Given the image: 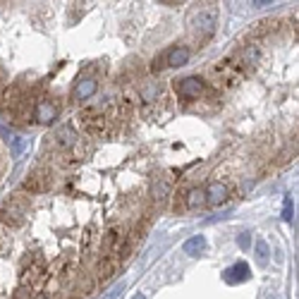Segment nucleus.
<instances>
[{
    "label": "nucleus",
    "instance_id": "nucleus-6",
    "mask_svg": "<svg viewBox=\"0 0 299 299\" xmlns=\"http://www.w3.org/2000/svg\"><path fill=\"white\" fill-rule=\"evenodd\" d=\"M201 91H203V82L199 77H187V79L177 82V94H180V98H196Z\"/></svg>",
    "mask_w": 299,
    "mask_h": 299
},
{
    "label": "nucleus",
    "instance_id": "nucleus-14",
    "mask_svg": "<svg viewBox=\"0 0 299 299\" xmlns=\"http://www.w3.org/2000/svg\"><path fill=\"white\" fill-rule=\"evenodd\" d=\"M55 139H58V144H60V146L70 149V146H75L77 134H75V129L70 127V125H65V127H60L58 132H55Z\"/></svg>",
    "mask_w": 299,
    "mask_h": 299
},
{
    "label": "nucleus",
    "instance_id": "nucleus-23",
    "mask_svg": "<svg viewBox=\"0 0 299 299\" xmlns=\"http://www.w3.org/2000/svg\"><path fill=\"white\" fill-rule=\"evenodd\" d=\"M132 299H146V297H144V294H134V297H132Z\"/></svg>",
    "mask_w": 299,
    "mask_h": 299
},
{
    "label": "nucleus",
    "instance_id": "nucleus-10",
    "mask_svg": "<svg viewBox=\"0 0 299 299\" xmlns=\"http://www.w3.org/2000/svg\"><path fill=\"white\" fill-rule=\"evenodd\" d=\"M189 48L187 46H177V48H170L168 53H165V65L168 67H182V65L189 63Z\"/></svg>",
    "mask_w": 299,
    "mask_h": 299
},
{
    "label": "nucleus",
    "instance_id": "nucleus-2",
    "mask_svg": "<svg viewBox=\"0 0 299 299\" xmlns=\"http://www.w3.org/2000/svg\"><path fill=\"white\" fill-rule=\"evenodd\" d=\"M194 34H196V39H199V43H206L211 36H213V32H215V24H218V20H215V12H211V10H203V12H199L196 17H194Z\"/></svg>",
    "mask_w": 299,
    "mask_h": 299
},
{
    "label": "nucleus",
    "instance_id": "nucleus-16",
    "mask_svg": "<svg viewBox=\"0 0 299 299\" xmlns=\"http://www.w3.org/2000/svg\"><path fill=\"white\" fill-rule=\"evenodd\" d=\"M168 194H170V184L165 180H160V177H156L153 180V184H151V196L156 199V201H163V199H168Z\"/></svg>",
    "mask_w": 299,
    "mask_h": 299
},
{
    "label": "nucleus",
    "instance_id": "nucleus-7",
    "mask_svg": "<svg viewBox=\"0 0 299 299\" xmlns=\"http://www.w3.org/2000/svg\"><path fill=\"white\" fill-rule=\"evenodd\" d=\"M258 60V48L254 46V43H249V46H244V48H239V53H237L235 58V65L244 72V70H249V67H254Z\"/></svg>",
    "mask_w": 299,
    "mask_h": 299
},
{
    "label": "nucleus",
    "instance_id": "nucleus-18",
    "mask_svg": "<svg viewBox=\"0 0 299 299\" xmlns=\"http://www.w3.org/2000/svg\"><path fill=\"white\" fill-rule=\"evenodd\" d=\"M8 141H10V151H12V156H15V158H20L22 153L29 149V141L24 139V137H17V134H15V137H10Z\"/></svg>",
    "mask_w": 299,
    "mask_h": 299
},
{
    "label": "nucleus",
    "instance_id": "nucleus-1",
    "mask_svg": "<svg viewBox=\"0 0 299 299\" xmlns=\"http://www.w3.org/2000/svg\"><path fill=\"white\" fill-rule=\"evenodd\" d=\"M211 77H213V84H227V86H232V84H237L242 77H244V72L237 67L232 60H223V63H218L211 70Z\"/></svg>",
    "mask_w": 299,
    "mask_h": 299
},
{
    "label": "nucleus",
    "instance_id": "nucleus-9",
    "mask_svg": "<svg viewBox=\"0 0 299 299\" xmlns=\"http://www.w3.org/2000/svg\"><path fill=\"white\" fill-rule=\"evenodd\" d=\"M0 220L8 225H22L24 220V208L20 206V201H10L3 211H0Z\"/></svg>",
    "mask_w": 299,
    "mask_h": 299
},
{
    "label": "nucleus",
    "instance_id": "nucleus-22",
    "mask_svg": "<svg viewBox=\"0 0 299 299\" xmlns=\"http://www.w3.org/2000/svg\"><path fill=\"white\" fill-rule=\"evenodd\" d=\"M254 5H256V8H266V5H270V3H268V0H258V3H254Z\"/></svg>",
    "mask_w": 299,
    "mask_h": 299
},
{
    "label": "nucleus",
    "instance_id": "nucleus-11",
    "mask_svg": "<svg viewBox=\"0 0 299 299\" xmlns=\"http://www.w3.org/2000/svg\"><path fill=\"white\" fill-rule=\"evenodd\" d=\"M98 89V82L94 79V77H86V79H79L75 86V98L77 101H86V98H91L94 94H96Z\"/></svg>",
    "mask_w": 299,
    "mask_h": 299
},
{
    "label": "nucleus",
    "instance_id": "nucleus-21",
    "mask_svg": "<svg viewBox=\"0 0 299 299\" xmlns=\"http://www.w3.org/2000/svg\"><path fill=\"white\" fill-rule=\"evenodd\" d=\"M32 299H53V297H51L48 292H39V294H34Z\"/></svg>",
    "mask_w": 299,
    "mask_h": 299
},
{
    "label": "nucleus",
    "instance_id": "nucleus-13",
    "mask_svg": "<svg viewBox=\"0 0 299 299\" xmlns=\"http://www.w3.org/2000/svg\"><path fill=\"white\" fill-rule=\"evenodd\" d=\"M203 249H206V237H203V235H196V237L187 239V242L182 244V251H184V254H189V256H196V254H201Z\"/></svg>",
    "mask_w": 299,
    "mask_h": 299
},
{
    "label": "nucleus",
    "instance_id": "nucleus-12",
    "mask_svg": "<svg viewBox=\"0 0 299 299\" xmlns=\"http://www.w3.org/2000/svg\"><path fill=\"white\" fill-rule=\"evenodd\" d=\"M244 280H249V266L244 261H239L225 270V282H244Z\"/></svg>",
    "mask_w": 299,
    "mask_h": 299
},
{
    "label": "nucleus",
    "instance_id": "nucleus-20",
    "mask_svg": "<svg viewBox=\"0 0 299 299\" xmlns=\"http://www.w3.org/2000/svg\"><path fill=\"white\" fill-rule=\"evenodd\" d=\"M249 246H251V235H249V232H242V235H239V249L246 251Z\"/></svg>",
    "mask_w": 299,
    "mask_h": 299
},
{
    "label": "nucleus",
    "instance_id": "nucleus-19",
    "mask_svg": "<svg viewBox=\"0 0 299 299\" xmlns=\"http://www.w3.org/2000/svg\"><path fill=\"white\" fill-rule=\"evenodd\" d=\"M282 220H287V223H292V199H289V196H285V208H282Z\"/></svg>",
    "mask_w": 299,
    "mask_h": 299
},
{
    "label": "nucleus",
    "instance_id": "nucleus-5",
    "mask_svg": "<svg viewBox=\"0 0 299 299\" xmlns=\"http://www.w3.org/2000/svg\"><path fill=\"white\" fill-rule=\"evenodd\" d=\"M118 268H120L118 256H103L96 266V282H108V280L118 273Z\"/></svg>",
    "mask_w": 299,
    "mask_h": 299
},
{
    "label": "nucleus",
    "instance_id": "nucleus-4",
    "mask_svg": "<svg viewBox=\"0 0 299 299\" xmlns=\"http://www.w3.org/2000/svg\"><path fill=\"white\" fill-rule=\"evenodd\" d=\"M34 118L43 122V125H53L55 120H58V106H55L53 101H39L36 106H34Z\"/></svg>",
    "mask_w": 299,
    "mask_h": 299
},
{
    "label": "nucleus",
    "instance_id": "nucleus-17",
    "mask_svg": "<svg viewBox=\"0 0 299 299\" xmlns=\"http://www.w3.org/2000/svg\"><path fill=\"white\" fill-rule=\"evenodd\" d=\"M254 251H256V258L261 266H266L268 258H270V246H268V242L263 239V237H258L256 244H254Z\"/></svg>",
    "mask_w": 299,
    "mask_h": 299
},
{
    "label": "nucleus",
    "instance_id": "nucleus-15",
    "mask_svg": "<svg viewBox=\"0 0 299 299\" xmlns=\"http://www.w3.org/2000/svg\"><path fill=\"white\" fill-rule=\"evenodd\" d=\"M203 203H206V194H203L201 187L189 189L187 196H184V206H187V208H199V206H203Z\"/></svg>",
    "mask_w": 299,
    "mask_h": 299
},
{
    "label": "nucleus",
    "instance_id": "nucleus-8",
    "mask_svg": "<svg viewBox=\"0 0 299 299\" xmlns=\"http://www.w3.org/2000/svg\"><path fill=\"white\" fill-rule=\"evenodd\" d=\"M203 194H206V203L220 206V203H225V199H227V187H225L223 182H211V184L203 189Z\"/></svg>",
    "mask_w": 299,
    "mask_h": 299
},
{
    "label": "nucleus",
    "instance_id": "nucleus-3",
    "mask_svg": "<svg viewBox=\"0 0 299 299\" xmlns=\"http://www.w3.org/2000/svg\"><path fill=\"white\" fill-rule=\"evenodd\" d=\"M48 187H51V177H48V172H43V170L32 172L27 180L22 182V192H29V194H41Z\"/></svg>",
    "mask_w": 299,
    "mask_h": 299
}]
</instances>
